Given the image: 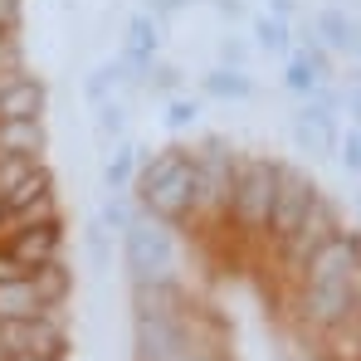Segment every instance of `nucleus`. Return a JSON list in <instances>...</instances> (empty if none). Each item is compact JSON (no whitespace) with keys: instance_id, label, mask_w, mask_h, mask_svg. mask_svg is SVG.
<instances>
[{"instance_id":"f257e3e1","label":"nucleus","mask_w":361,"mask_h":361,"mask_svg":"<svg viewBox=\"0 0 361 361\" xmlns=\"http://www.w3.org/2000/svg\"><path fill=\"white\" fill-rule=\"evenodd\" d=\"M274 190H279V161L244 157L240 171H235V195H230V220L240 225L244 235H269Z\"/></svg>"},{"instance_id":"f03ea898","label":"nucleus","mask_w":361,"mask_h":361,"mask_svg":"<svg viewBox=\"0 0 361 361\" xmlns=\"http://www.w3.org/2000/svg\"><path fill=\"white\" fill-rule=\"evenodd\" d=\"M361 307V279H317V283H298V317L302 327L327 332L337 327L347 312Z\"/></svg>"},{"instance_id":"7ed1b4c3","label":"nucleus","mask_w":361,"mask_h":361,"mask_svg":"<svg viewBox=\"0 0 361 361\" xmlns=\"http://www.w3.org/2000/svg\"><path fill=\"white\" fill-rule=\"evenodd\" d=\"M337 230H342V215H337V205H332L327 195H317V200L307 205V215L298 220V230H293L288 240L279 244V254H283V274H288V279H302L307 259H312L322 244L332 240Z\"/></svg>"},{"instance_id":"20e7f679","label":"nucleus","mask_w":361,"mask_h":361,"mask_svg":"<svg viewBox=\"0 0 361 361\" xmlns=\"http://www.w3.org/2000/svg\"><path fill=\"white\" fill-rule=\"evenodd\" d=\"M122 254H127V269H132V279H137V283L171 279V264H176V254H171V235H166V230L132 220V225L122 230Z\"/></svg>"},{"instance_id":"39448f33","label":"nucleus","mask_w":361,"mask_h":361,"mask_svg":"<svg viewBox=\"0 0 361 361\" xmlns=\"http://www.w3.org/2000/svg\"><path fill=\"white\" fill-rule=\"evenodd\" d=\"M322 190H317V180L293 171V166H279V190H274V210H269V235L274 244H283L293 230H298V220L307 215V205L317 200Z\"/></svg>"},{"instance_id":"423d86ee","label":"nucleus","mask_w":361,"mask_h":361,"mask_svg":"<svg viewBox=\"0 0 361 361\" xmlns=\"http://www.w3.org/2000/svg\"><path fill=\"white\" fill-rule=\"evenodd\" d=\"M161 54V20L157 15H132L127 20V44H122V63L132 73H147Z\"/></svg>"},{"instance_id":"0eeeda50","label":"nucleus","mask_w":361,"mask_h":361,"mask_svg":"<svg viewBox=\"0 0 361 361\" xmlns=\"http://www.w3.org/2000/svg\"><path fill=\"white\" fill-rule=\"evenodd\" d=\"M312 35H317L332 54H357V59H361V25L352 20V15H342V10H322L317 25H312Z\"/></svg>"},{"instance_id":"6e6552de","label":"nucleus","mask_w":361,"mask_h":361,"mask_svg":"<svg viewBox=\"0 0 361 361\" xmlns=\"http://www.w3.org/2000/svg\"><path fill=\"white\" fill-rule=\"evenodd\" d=\"M200 88H205V98H225V103H240V98H254V78H249V68H210L205 78H200Z\"/></svg>"},{"instance_id":"1a4fd4ad","label":"nucleus","mask_w":361,"mask_h":361,"mask_svg":"<svg viewBox=\"0 0 361 361\" xmlns=\"http://www.w3.org/2000/svg\"><path fill=\"white\" fill-rule=\"evenodd\" d=\"M39 312H44V302H39L30 279L0 283V322H25V317H39Z\"/></svg>"},{"instance_id":"9d476101","label":"nucleus","mask_w":361,"mask_h":361,"mask_svg":"<svg viewBox=\"0 0 361 361\" xmlns=\"http://www.w3.org/2000/svg\"><path fill=\"white\" fill-rule=\"evenodd\" d=\"M254 49H264V54H274V59H288V54H293V30H288V20H279V15H254Z\"/></svg>"},{"instance_id":"9b49d317","label":"nucleus","mask_w":361,"mask_h":361,"mask_svg":"<svg viewBox=\"0 0 361 361\" xmlns=\"http://www.w3.org/2000/svg\"><path fill=\"white\" fill-rule=\"evenodd\" d=\"M322 337H327L332 361H361V312H347V317H342L337 327H327Z\"/></svg>"},{"instance_id":"f8f14e48","label":"nucleus","mask_w":361,"mask_h":361,"mask_svg":"<svg viewBox=\"0 0 361 361\" xmlns=\"http://www.w3.org/2000/svg\"><path fill=\"white\" fill-rule=\"evenodd\" d=\"M283 88H288V93H298V98H312L317 88H327V78H322V73H317V68L293 49L288 63H283Z\"/></svg>"},{"instance_id":"ddd939ff","label":"nucleus","mask_w":361,"mask_h":361,"mask_svg":"<svg viewBox=\"0 0 361 361\" xmlns=\"http://www.w3.org/2000/svg\"><path fill=\"white\" fill-rule=\"evenodd\" d=\"M137 161H142V152L122 142L118 152L108 157V166H103V180H108V190H127V185H132V176H137Z\"/></svg>"},{"instance_id":"4468645a","label":"nucleus","mask_w":361,"mask_h":361,"mask_svg":"<svg viewBox=\"0 0 361 361\" xmlns=\"http://www.w3.org/2000/svg\"><path fill=\"white\" fill-rule=\"evenodd\" d=\"M332 157H337L347 171H357V176H361V127H347V132L337 137V152H332Z\"/></svg>"},{"instance_id":"2eb2a0df","label":"nucleus","mask_w":361,"mask_h":361,"mask_svg":"<svg viewBox=\"0 0 361 361\" xmlns=\"http://www.w3.org/2000/svg\"><path fill=\"white\" fill-rule=\"evenodd\" d=\"M132 220H137V210H132V205L122 200V190H113V200L103 205V230H118V235H122V230H127Z\"/></svg>"},{"instance_id":"dca6fc26","label":"nucleus","mask_w":361,"mask_h":361,"mask_svg":"<svg viewBox=\"0 0 361 361\" xmlns=\"http://www.w3.org/2000/svg\"><path fill=\"white\" fill-rule=\"evenodd\" d=\"M98 132H103V137H122V132H127V108L103 98V103H98Z\"/></svg>"},{"instance_id":"f3484780","label":"nucleus","mask_w":361,"mask_h":361,"mask_svg":"<svg viewBox=\"0 0 361 361\" xmlns=\"http://www.w3.org/2000/svg\"><path fill=\"white\" fill-rule=\"evenodd\" d=\"M147 83L171 98V93H180V68L176 63H152V68H147Z\"/></svg>"},{"instance_id":"a211bd4d","label":"nucleus","mask_w":361,"mask_h":361,"mask_svg":"<svg viewBox=\"0 0 361 361\" xmlns=\"http://www.w3.org/2000/svg\"><path fill=\"white\" fill-rule=\"evenodd\" d=\"M220 63H225V68H249V44L235 39V35H225V39H220Z\"/></svg>"},{"instance_id":"6ab92c4d","label":"nucleus","mask_w":361,"mask_h":361,"mask_svg":"<svg viewBox=\"0 0 361 361\" xmlns=\"http://www.w3.org/2000/svg\"><path fill=\"white\" fill-rule=\"evenodd\" d=\"M200 118V103H185V98H171V108H166V127H190V122Z\"/></svg>"},{"instance_id":"aec40b11","label":"nucleus","mask_w":361,"mask_h":361,"mask_svg":"<svg viewBox=\"0 0 361 361\" xmlns=\"http://www.w3.org/2000/svg\"><path fill=\"white\" fill-rule=\"evenodd\" d=\"M190 0H147V15H157V20H171L176 10H185Z\"/></svg>"},{"instance_id":"412c9836","label":"nucleus","mask_w":361,"mask_h":361,"mask_svg":"<svg viewBox=\"0 0 361 361\" xmlns=\"http://www.w3.org/2000/svg\"><path fill=\"white\" fill-rule=\"evenodd\" d=\"M210 5H215L225 20H240V15H244V0H210Z\"/></svg>"},{"instance_id":"4be33fe9","label":"nucleus","mask_w":361,"mask_h":361,"mask_svg":"<svg viewBox=\"0 0 361 361\" xmlns=\"http://www.w3.org/2000/svg\"><path fill=\"white\" fill-rule=\"evenodd\" d=\"M298 10V0H269V15H279V20H288Z\"/></svg>"},{"instance_id":"5701e85b","label":"nucleus","mask_w":361,"mask_h":361,"mask_svg":"<svg viewBox=\"0 0 361 361\" xmlns=\"http://www.w3.org/2000/svg\"><path fill=\"white\" fill-rule=\"evenodd\" d=\"M347 113H352V122L361 127V88H352V93H347Z\"/></svg>"},{"instance_id":"b1692460","label":"nucleus","mask_w":361,"mask_h":361,"mask_svg":"<svg viewBox=\"0 0 361 361\" xmlns=\"http://www.w3.org/2000/svg\"><path fill=\"white\" fill-rule=\"evenodd\" d=\"M357 215H361V190H357Z\"/></svg>"},{"instance_id":"393cba45","label":"nucleus","mask_w":361,"mask_h":361,"mask_svg":"<svg viewBox=\"0 0 361 361\" xmlns=\"http://www.w3.org/2000/svg\"><path fill=\"white\" fill-rule=\"evenodd\" d=\"M357 312H361V307H357Z\"/></svg>"}]
</instances>
